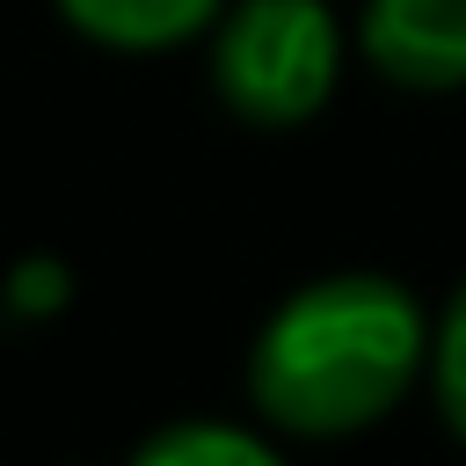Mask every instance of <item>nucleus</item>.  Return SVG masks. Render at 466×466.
<instances>
[{"label":"nucleus","instance_id":"2","mask_svg":"<svg viewBox=\"0 0 466 466\" xmlns=\"http://www.w3.org/2000/svg\"><path fill=\"white\" fill-rule=\"evenodd\" d=\"M342 80V22L328 0H226L211 22V95L255 131H299Z\"/></svg>","mask_w":466,"mask_h":466},{"label":"nucleus","instance_id":"5","mask_svg":"<svg viewBox=\"0 0 466 466\" xmlns=\"http://www.w3.org/2000/svg\"><path fill=\"white\" fill-rule=\"evenodd\" d=\"M277 437L240 422H167L138 444V466H269Z\"/></svg>","mask_w":466,"mask_h":466},{"label":"nucleus","instance_id":"6","mask_svg":"<svg viewBox=\"0 0 466 466\" xmlns=\"http://www.w3.org/2000/svg\"><path fill=\"white\" fill-rule=\"evenodd\" d=\"M422 386H430L437 422L466 444V277H459L451 299L430 313V364H422Z\"/></svg>","mask_w":466,"mask_h":466},{"label":"nucleus","instance_id":"1","mask_svg":"<svg viewBox=\"0 0 466 466\" xmlns=\"http://www.w3.org/2000/svg\"><path fill=\"white\" fill-rule=\"evenodd\" d=\"M430 364V313L400 277L328 269L269 306L248 350V408L269 437L342 444L379 430Z\"/></svg>","mask_w":466,"mask_h":466},{"label":"nucleus","instance_id":"4","mask_svg":"<svg viewBox=\"0 0 466 466\" xmlns=\"http://www.w3.org/2000/svg\"><path fill=\"white\" fill-rule=\"evenodd\" d=\"M226 0H58V15L109 51H175L218 22Z\"/></svg>","mask_w":466,"mask_h":466},{"label":"nucleus","instance_id":"3","mask_svg":"<svg viewBox=\"0 0 466 466\" xmlns=\"http://www.w3.org/2000/svg\"><path fill=\"white\" fill-rule=\"evenodd\" d=\"M357 51L386 87L459 95L466 87V0H364Z\"/></svg>","mask_w":466,"mask_h":466}]
</instances>
